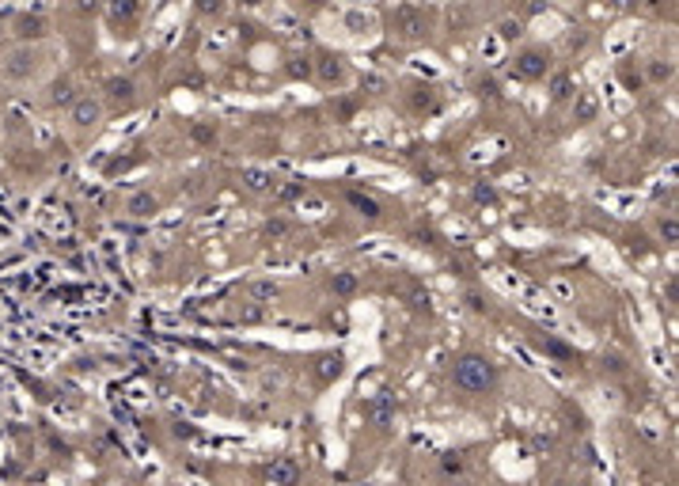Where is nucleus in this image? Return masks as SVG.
<instances>
[{
    "instance_id": "nucleus-1",
    "label": "nucleus",
    "mask_w": 679,
    "mask_h": 486,
    "mask_svg": "<svg viewBox=\"0 0 679 486\" xmlns=\"http://www.w3.org/2000/svg\"><path fill=\"white\" fill-rule=\"evenodd\" d=\"M452 384L467 396H486V391L497 387V365L482 354H463L452 365Z\"/></svg>"
},
{
    "instance_id": "nucleus-2",
    "label": "nucleus",
    "mask_w": 679,
    "mask_h": 486,
    "mask_svg": "<svg viewBox=\"0 0 679 486\" xmlns=\"http://www.w3.org/2000/svg\"><path fill=\"white\" fill-rule=\"evenodd\" d=\"M38 69H42V50H38V46H27V42L4 58V76H8V80H16V84L34 80V76H38Z\"/></svg>"
},
{
    "instance_id": "nucleus-3",
    "label": "nucleus",
    "mask_w": 679,
    "mask_h": 486,
    "mask_svg": "<svg viewBox=\"0 0 679 486\" xmlns=\"http://www.w3.org/2000/svg\"><path fill=\"white\" fill-rule=\"evenodd\" d=\"M550 69H554V61H550V50H543V46H524L513 58V73L520 80H543V76H550Z\"/></svg>"
},
{
    "instance_id": "nucleus-4",
    "label": "nucleus",
    "mask_w": 679,
    "mask_h": 486,
    "mask_svg": "<svg viewBox=\"0 0 679 486\" xmlns=\"http://www.w3.org/2000/svg\"><path fill=\"white\" fill-rule=\"evenodd\" d=\"M429 31V19L421 8H410V4H402V8L391 12V34L402 42H417V38H425Z\"/></svg>"
},
{
    "instance_id": "nucleus-5",
    "label": "nucleus",
    "mask_w": 679,
    "mask_h": 486,
    "mask_svg": "<svg viewBox=\"0 0 679 486\" xmlns=\"http://www.w3.org/2000/svg\"><path fill=\"white\" fill-rule=\"evenodd\" d=\"M315 76H319L327 88H342V84L349 80V73H345V61L334 58V53H319V61H315Z\"/></svg>"
},
{
    "instance_id": "nucleus-6",
    "label": "nucleus",
    "mask_w": 679,
    "mask_h": 486,
    "mask_svg": "<svg viewBox=\"0 0 679 486\" xmlns=\"http://www.w3.org/2000/svg\"><path fill=\"white\" fill-rule=\"evenodd\" d=\"M107 99L114 103L118 110H122V107H133V103H137V88H133L129 76H110V80H107Z\"/></svg>"
},
{
    "instance_id": "nucleus-7",
    "label": "nucleus",
    "mask_w": 679,
    "mask_h": 486,
    "mask_svg": "<svg viewBox=\"0 0 679 486\" xmlns=\"http://www.w3.org/2000/svg\"><path fill=\"white\" fill-rule=\"evenodd\" d=\"M99 118H103V107H99V99L84 95V99L73 103V125H80V130H91V125H99Z\"/></svg>"
},
{
    "instance_id": "nucleus-8",
    "label": "nucleus",
    "mask_w": 679,
    "mask_h": 486,
    "mask_svg": "<svg viewBox=\"0 0 679 486\" xmlns=\"http://www.w3.org/2000/svg\"><path fill=\"white\" fill-rule=\"evenodd\" d=\"M600 114V99L592 91H577V99H573V122H596Z\"/></svg>"
},
{
    "instance_id": "nucleus-9",
    "label": "nucleus",
    "mask_w": 679,
    "mask_h": 486,
    "mask_svg": "<svg viewBox=\"0 0 679 486\" xmlns=\"http://www.w3.org/2000/svg\"><path fill=\"white\" fill-rule=\"evenodd\" d=\"M345 198H349V206L357 209V213H365V217H369V221H376V217H384V206H380V202L372 198V194H360V190H349V194H345Z\"/></svg>"
},
{
    "instance_id": "nucleus-10",
    "label": "nucleus",
    "mask_w": 679,
    "mask_h": 486,
    "mask_svg": "<svg viewBox=\"0 0 679 486\" xmlns=\"http://www.w3.org/2000/svg\"><path fill=\"white\" fill-rule=\"evenodd\" d=\"M270 478L277 486H296V483H300V463H296V460H277L270 467Z\"/></svg>"
},
{
    "instance_id": "nucleus-11",
    "label": "nucleus",
    "mask_w": 679,
    "mask_h": 486,
    "mask_svg": "<svg viewBox=\"0 0 679 486\" xmlns=\"http://www.w3.org/2000/svg\"><path fill=\"white\" fill-rule=\"evenodd\" d=\"M16 34H19L23 42L42 38V34H46V19H42V16H23V19L16 23Z\"/></svg>"
},
{
    "instance_id": "nucleus-12",
    "label": "nucleus",
    "mask_w": 679,
    "mask_h": 486,
    "mask_svg": "<svg viewBox=\"0 0 679 486\" xmlns=\"http://www.w3.org/2000/svg\"><path fill=\"white\" fill-rule=\"evenodd\" d=\"M110 16H114V23H129L140 16V0H110Z\"/></svg>"
},
{
    "instance_id": "nucleus-13",
    "label": "nucleus",
    "mask_w": 679,
    "mask_h": 486,
    "mask_svg": "<svg viewBox=\"0 0 679 486\" xmlns=\"http://www.w3.org/2000/svg\"><path fill=\"white\" fill-rule=\"evenodd\" d=\"M49 103H53V107H65V103H76V95H73V80H65V76H61V80H53V84H49Z\"/></svg>"
},
{
    "instance_id": "nucleus-14",
    "label": "nucleus",
    "mask_w": 679,
    "mask_h": 486,
    "mask_svg": "<svg viewBox=\"0 0 679 486\" xmlns=\"http://www.w3.org/2000/svg\"><path fill=\"white\" fill-rule=\"evenodd\" d=\"M569 95H573V76L569 73H554L550 76V99L562 103V99H569Z\"/></svg>"
},
{
    "instance_id": "nucleus-15",
    "label": "nucleus",
    "mask_w": 679,
    "mask_h": 486,
    "mask_svg": "<svg viewBox=\"0 0 679 486\" xmlns=\"http://www.w3.org/2000/svg\"><path fill=\"white\" fill-rule=\"evenodd\" d=\"M338 372H342V357L338 354H327V357H319V365H315V376L327 384V380H334Z\"/></svg>"
},
{
    "instance_id": "nucleus-16",
    "label": "nucleus",
    "mask_w": 679,
    "mask_h": 486,
    "mask_svg": "<svg viewBox=\"0 0 679 486\" xmlns=\"http://www.w3.org/2000/svg\"><path fill=\"white\" fill-rule=\"evenodd\" d=\"M391 403H387V399H372V403H369V422H372V426H387V422H391Z\"/></svg>"
},
{
    "instance_id": "nucleus-17",
    "label": "nucleus",
    "mask_w": 679,
    "mask_h": 486,
    "mask_svg": "<svg viewBox=\"0 0 679 486\" xmlns=\"http://www.w3.org/2000/svg\"><path fill=\"white\" fill-rule=\"evenodd\" d=\"M656 232H661L664 243H671V247H679V217H661V224H656Z\"/></svg>"
},
{
    "instance_id": "nucleus-18",
    "label": "nucleus",
    "mask_w": 679,
    "mask_h": 486,
    "mask_svg": "<svg viewBox=\"0 0 679 486\" xmlns=\"http://www.w3.org/2000/svg\"><path fill=\"white\" fill-rule=\"evenodd\" d=\"M330 289H334V297H353V293H357V278H353V274H334V278H330Z\"/></svg>"
},
{
    "instance_id": "nucleus-19",
    "label": "nucleus",
    "mask_w": 679,
    "mask_h": 486,
    "mask_svg": "<svg viewBox=\"0 0 679 486\" xmlns=\"http://www.w3.org/2000/svg\"><path fill=\"white\" fill-rule=\"evenodd\" d=\"M152 209H156V198H152V194H133V198H129V213H133V217H148Z\"/></svg>"
},
{
    "instance_id": "nucleus-20",
    "label": "nucleus",
    "mask_w": 679,
    "mask_h": 486,
    "mask_svg": "<svg viewBox=\"0 0 679 486\" xmlns=\"http://www.w3.org/2000/svg\"><path fill=\"white\" fill-rule=\"evenodd\" d=\"M520 34H524V23H520V19H501L497 23V38L501 42H513V38H520Z\"/></svg>"
},
{
    "instance_id": "nucleus-21",
    "label": "nucleus",
    "mask_w": 679,
    "mask_h": 486,
    "mask_svg": "<svg viewBox=\"0 0 679 486\" xmlns=\"http://www.w3.org/2000/svg\"><path fill=\"white\" fill-rule=\"evenodd\" d=\"M224 8H228V0H197V12H201V16L205 19H209V16H224Z\"/></svg>"
},
{
    "instance_id": "nucleus-22",
    "label": "nucleus",
    "mask_w": 679,
    "mask_h": 486,
    "mask_svg": "<svg viewBox=\"0 0 679 486\" xmlns=\"http://www.w3.org/2000/svg\"><path fill=\"white\" fill-rule=\"evenodd\" d=\"M671 73H676V69H671L668 61H649V80H653V84H664Z\"/></svg>"
},
{
    "instance_id": "nucleus-23",
    "label": "nucleus",
    "mask_w": 679,
    "mask_h": 486,
    "mask_svg": "<svg viewBox=\"0 0 679 486\" xmlns=\"http://www.w3.org/2000/svg\"><path fill=\"white\" fill-rule=\"evenodd\" d=\"M243 182L251 190H270V179H266L262 171H243Z\"/></svg>"
},
{
    "instance_id": "nucleus-24",
    "label": "nucleus",
    "mask_w": 679,
    "mask_h": 486,
    "mask_svg": "<svg viewBox=\"0 0 679 486\" xmlns=\"http://www.w3.org/2000/svg\"><path fill=\"white\" fill-rule=\"evenodd\" d=\"M441 467L448 471V475H459V471H463V460H459V456L452 452V456H444V460H441Z\"/></svg>"
},
{
    "instance_id": "nucleus-25",
    "label": "nucleus",
    "mask_w": 679,
    "mask_h": 486,
    "mask_svg": "<svg viewBox=\"0 0 679 486\" xmlns=\"http://www.w3.org/2000/svg\"><path fill=\"white\" fill-rule=\"evenodd\" d=\"M76 8H80L84 16H95V12H99V0H76Z\"/></svg>"
},
{
    "instance_id": "nucleus-26",
    "label": "nucleus",
    "mask_w": 679,
    "mask_h": 486,
    "mask_svg": "<svg viewBox=\"0 0 679 486\" xmlns=\"http://www.w3.org/2000/svg\"><path fill=\"white\" fill-rule=\"evenodd\" d=\"M194 137H197V141H213L217 130H209V125H194Z\"/></svg>"
},
{
    "instance_id": "nucleus-27",
    "label": "nucleus",
    "mask_w": 679,
    "mask_h": 486,
    "mask_svg": "<svg viewBox=\"0 0 679 486\" xmlns=\"http://www.w3.org/2000/svg\"><path fill=\"white\" fill-rule=\"evenodd\" d=\"M475 202H486V206H490V202H493V190H490V186H475Z\"/></svg>"
},
{
    "instance_id": "nucleus-28",
    "label": "nucleus",
    "mask_w": 679,
    "mask_h": 486,
    "mask_svg": "<svg viewBox=\"0 0 679 486\" xmlns=\"http://www.w3.org/2000/svg\"><path fill=\"white\" fill-rule=\"evenodd\" d=\"M293 73H296V76H308V73H311V65H308V58H296V65H293Z\"/></svg>"
},
{
    "instance_id": "nucleus-29",
    "label": "nucleus",
    "mask_w": 679,
    "mask_h": 486,
    "mask_svg": "<svg viewBox=\"0 0 679 486\" xmlns=\"http://www.w3.org/2000/svg\"><path fill=\"white\" fill-rule=\"evenodd\" d=\"M607 369H611V372H622V369H626V365H622V357H607Z\"/></svg>"
},
{
    "instance_id": "nucleus-30",
    "label": "nucleus",
    "mask_w": 679,
    "mask_h": 486,
    "mask_svg": "<svg viewBox=\"0 0 679 486\" xmlns=\"http://www.w3.org/2000/svg\"><path fill=\"white\" fill-rule=\"evenodd\" d=\"M254 297H273V285H254Z\"/></svg>"
},
{
    "instance_id": "nucleus-31",
    "label": "nucleus",
    "mask_w": 679,
    "mask_h": 486,
    "mask_svg": "<svg viewBox=\"0 0 679 486\" xmlns=\"http://www.w3.org/2000/svg\"><path fill=\"white\" fill-rule=\"evenodd\" d=\"M236 4H243V8H262L266 0H236Z\"/></svg>"
},
{
    "instance_id": "nucleus-32",
    "label": "nucleus",
    "mask_w": 679,
    "mask_h": 486,
    "mask_svg": "<svg viewBox=\"0 0 679 486\" xmlns=\"http://www.w3.org/2000/svg\"><path fill=\"white\" fill-rule=\"evenodd\" d=\"M300 4H304V8H323L327 0H300Z\"/></svg>"
},
{
    "instance_id": "nucleus-33",
    "label": "nucleus",
    "mask_w": 679,
    "mask_h": 486,
    "mask_svg": "<svg viewBox=\"0 0 679 486\" xmlns=\"http://www.w3.org/2000/svg\"><path fill=\"white\" fill-rule=\"evenodd\" d=\"M615 4H630V0H615Z\"/></svg>"
},
{
    "instance_id": "nucleus-34",
    "label": "nucleus",
    "mask_w": 679,
    "mask_h": 486,
    "mask_svg": "<svg viewBox=\"0 0 679 486\" xmlns=\"http://www.w3.org/2000/svg\"><path fill=\"white\" fill-rule=\"evenodd\" d=\"M577 486H589V483H577Z\"/></svg>"
},
{
    "instance_id": "nucleus-35",
    "label": "nucleus",
    "mask_w": 679,
    "mask_h": 486,
    "mask_svg": "<svg viewBox=\"0 0 679 486\" xmlns=\"http://www.w3.org/2000/svg\"><path fill=\"white\" fill-rule=\"evenodd\" d=\"M456 486H463V483H456Z\"/></svg>"
}]
</instances>
